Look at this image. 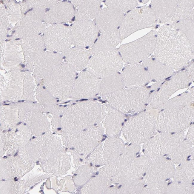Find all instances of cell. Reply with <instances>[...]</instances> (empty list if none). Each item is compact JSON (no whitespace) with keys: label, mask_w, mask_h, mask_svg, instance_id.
<instances>
[{"label":"cell","mask_w":194,"mask_h":194,"mask_svg":"<svg viewBox=\"0 0 194 194\" xmlns=\"http://www.w3.org/2000/svg\"><path fill=\"white\" fill-rule=\"evenodd\" d=\"M193 52L187 37L173 24H165L157 33L155 58L170 67L178 70L184 67Z\"/></svg>","instance_id":"1"},{"label":"cell","mask_w":194,"mask_h":194,"mask_svg":"<svg viewBox=\"0 0 194 194\" xmlns=\"http://www.w3.org/2000/svg\"><path fill=\"white\" fill-rule=\"evenodd\" d=\"M69 111L73 133L93 126L102 118L103 105L94 101L76 103L71 106Z\"/></svg>","instance_id":"2"},{"label":"cell","mask_w":194,"mask_h":194,"mask_svg":"<svg viewBox=\"0 0 194 194\" xmlns=\"http://www.w3.org/2000/svg\"><path fill=\"white\" fill-rule=\"evenodd\" d=\"M148 96V90L145 87H127L106 95V98L113 107L122 113H130L147 105Z\"/></svg>","instance_id":"3"},{"label":"cell","mask_w":194,"mask_h":194,"mask_svg":"<svg viewBox=\"0 0 194 194\" xmlns=\"http://www.w3.org/2000/svg\"><path fill=\"white\" fill-rule=\"evenodd\" d=\"M119 51L113 48L98 52L90 58L87 70L100 79L118 73L123 66Z\"/></svg>","instance_id":"4"},{"label":"cell","mask_w":194,"mask_h":194,"mask_svg":"<svg viewBox=\"0 0 194 194\" xmlns=\"http://www.w3.org/2000/svg\"><path fill=\"white\" fill-rule=\"evenodd\" d=\"M156 36L157 33L151 30L143 37L121 45L119 52L123 61L138 64L148 58L154 51Z\"/></svg>","instance_id":"5"},{"label":"cell","mask_w":194,"mask_h":194,"mask_svg":"<svg viewBox=\"0 0 194 194\" xmlns=\"http://www.w3.org/2000/svg\"><path fill=\"white\" fill-rule=\"evenodd\" d=\"M157 21L150 7L144 6L135 8L124 17L119 30L121 39H123L138 30L153 27Z\"/></svg>","instance_id":"6"},{"label":"cell","mask_w":194,"mask_h":194,"mask_svg":"<svg viewBox=\"0 0 194 194\" xmlns=\"http://www.w3.org/2000/svg\"><path fill=\"white\" fill-rule=\"evenodd\" d=\"M122 130L126 139L136 144L147 141L155 132L151 117L146 113L129 120L123 126Z\"/></svg>","instance_id":"7"},{"label":"cell","mask_w":194,"mask_h":194,"mask_svg":"<svg viewBox=\"0 0 194 194\" xmlns=\"http://www.w3.org/2000/svg\"><path fill=\"white\" fill-rule=\"evenodd\" d=\"M175 133L162 134L147 140L144 146L145 155L155 158L170 154L177 148L183 138L181 134Z\"/></svg>","instance_id":"8"},{"label":"cell","mask_w":194,"mask_h":194,"mask_svg":"<svg viewBox=\"0 0 194 194\" xmlns=\"http://www.w3.org/2000/svg\"><path fill=\"white\" fill-rule=\"evenodd\" d=\"M124 149V143L121 138L110 137L98 145L91 153L90 159L96 164H107L116 160Z\"/></svg>","instance_id":"9"},{"label":"cell","mask_w":194,"mask_h":194,"mask_svg":"<svg viewBox=\"0 0 194 194\" xmlns=\"http://www.w3.org/2000/svg\"><path fill=\"white\" fill-rule=\"evenodd\" d=\"M71 149L83 155L91 153L101 142L103 134L98 128L93 126L73 133Z\"/></svg>","instance_id":"10"},{"label":"cell","mask_w":194,"mask_h":194,"mask_svg":"<svg viewBox=\"0 0 194 194\" xmlns=\"http://www.w3.org/2000/svg\"><path fill=\"white\" fill-rule=\"evenodd\" d=\"M76 70L69 64L61 66L48 73L45 78L49 87L60 90L65 96L71 94L76 80Z\"/></svg>","instance_id":"11"},{"label":"cell","mask_w":194,"mask_h":194,"mask_svg":"<svg viewBox=\"0 0 194 194\" xmlns=\"http://www.w3.org/2000/svg\"><path fill=\"white\" fill-rule=\"evenodd\" d=\"M153 159L145 155L136 157L112 177L111 181L115 184H122L140 179L144 176Z\"/></svg>","instance_id":"12"},{"label":"cell","mask_w":194,"mask_h":194,"mask_svg":"<svg viewBox=\"0 0 194 194\" xmlns=\"http://www.w3.org/2000/svg\"><path fill=\"white\" fill-rule=\"evenodd\" d=\"M101 80L87 70L76 79L71 95L73 98H89L99 93Z\"/></svg>","instance_id":"13"},{"label":"cell","mask_w":194,"mask_h":194,"mask_svg":"<svg viewBox=\"0 0 194 194\" xmlns=\"http://www.w3.org/2000/svg\"><path fill=\"white\" fill-rule=\"evenodd\" d=\"M70 26L72 43L76 47L84 48L89 46L98 36V30L92 21H76Z\"/></svg>","instance_id":"14"},{"label":"cell","mask_w":194,"mask_h":194,"mask_svg":"<svg viewBox=\"0 0 194 194\" xmlns=\"http://www.w3.org/2000/svg\"><path fill=\"white\" fill-rule=\"evenodd\" d=\"M175 169L174 163L168 158H155L149 164L143 180L147 184L166 181L173 176Z\"/></svg>","instance_id":"15"},{"label":"cell","mask_w":194,"mask_h":194,"mask_svg":"<svg viewBox=\"0 0 194 194\" xmlns=\"http://www.w3.org/2000/svg\"><path fill=\"white\" fill-rule=\"evenodd\" d=\"M124 16L122 11L108 7L100 10L95 17V23L100 33L118 30Z\"/></svg>","instance_id":"16"},{"label":"cell","mask_w":194,"mask_h":194,"mask_svg":"<svg viewBox=\"0 0 194 194\" xmlns=\"http://www.w3.org/2000/svg\"><path fill=\"white\" fill-rule=\"evenodd\" d=\"M139 150L137 144H130L116 160L99 170V175L106 178L114 176L136 157Z\"/></svg>","instance_id":"17"},{"label":"cell","mask_w":194,"mask_h":194,"mask_svg":"<svg viewBox=\"0 0 194 194\" xmlns=\"http://www.w3.org/2000/svg\"><path fill=\"white\" fill-rule=\"evenodd\" d=\"M121 74L124 86L127 87H142L151 80L142 64L138 63L125 67Z\"/></svg>","instance_id":"18"},{"label":"cell","mask_w":194,"mask_h":194,"mask_svg":"<svg viewBox=\"0 0 194 194\" xmlns=\"http://www.w3.org/2000/svg\"><path fill=\"white\" fill-rule=\"evenodd\" d=\"M102 120L106 133L109 137L116 136L123 126L124 116L122 113L107 104L103 105Z\"/></svg>","instance_id":"19"},{"label":"cell","mask_w":194,"mask_h":194,"mask_svg":"<svg viewBox=\"0 0 194 194\" xmlns=\"http://www.w3.org/2000/svg\"><path fill=\"white\" fill-rule=\"evenodd\" d=\"M51 29L47 43L52 49L62 50L68 48L72 43L70 29L64 27H56Z\"/></svg>","instance_id":"20"},{"label":"cell","mask_w":194,"mask_h":194,"mask_svg":"<svg viewBox=\"0 0 194 194\" xmlns=\"http://www.w3.org/2000/svg\"><path fill=\"white\" fill-rule=\"evenodd\" d=\"M92 54L91 50L76 47L69 50L63 58L77 71H81L86 67Z\"/></svg>","instance_id":"21"},{"label":"cell","mask_w":194,"mask_h":194,"mask_svg":"<svg viewBox=\"0 0 194 194\" xmlns=\"http://www.w3.org/2000/svg\"><path fill=\"white\" fill-rule=\"evenodd\" d=\"M178 0H153L150 7L157 20L164 23L171 20L174 15Z\"/></svg>","instance_id":"22"},{"label":"cell","mask_w":194,"mask_h":194,"mask_svg":"<svg viewBox=\"0 0 194 194\" xmlns=\"http://www.w3.org/2000/svg\"><path fill=\"white\" fill-rule=\"evenodd\" d=\"M142 65L147 71L151 80H162L171 76L173 69L160 62L155 58H148L144 61Z\"/></svg>","instance_id":"23"},{"label":"cell","mask_w":194,"mask_h":194,"mask_svg":"<svg viewBox=\"0 0 194 194\" xmlns=\"http://www.w3.org/2000/svg\"><path fill=\"white\" fill-rule=\"evenodd\" d=\"M101 0H81L76 7L75 19L76 21L90 20L96 17L101 9Z\"/></svg>","instance_id":"24"},{"label":"cell","mask_w":194,"mask_h":194,"mask_svg":"<svg viewBox=\"0 0 194 194\" xmlns=\"http://www.w3.org/2000/svg\"><path fill=\"white\" fill-rule=\"evenodd\" d=\"M121 40L119 30L102 33L94 43L91 50L92 54L102 50L113 49Z\"/></svg>","instance_id":"25"},{"label":"cell","mask_w":194,"mask_h":194,"mask_svg":"<svg viewBox=\"0 0 194 194\" xmlns=\"http://www.w3.org/2000/svg\"><path fill=\"white\" fill-rule=\"evenodd\" d=\"M121 74L117 73L101 80L99 94L107 95L124 88Z\"/></svg>","instance_id":"26"},{"label":"cell","mask_w":194,"mask_h":194,"mask_svg":"<svg viewBox=\"0 0 194 194\" xmlns=\"http://www.w3.org/2000/svg\"><path fill=\"white\" fill-rule=\"evenodd\" d=\"M111 184L107 178L101 176L90 178L82 189V193L101 194L105 193Z\"/></svg>","instance_id":"27"},{"label":"cell","mask_w":194,"mask_h":194,"mask_svg":"<svg viewBox=\"0 0 194 194\" xmlns=\"http://www.w3.org/2000/svg\"><path fill=\"white\" fill-rule=\"evenodd\" d=\"M194 159L186 160L175 169L173 175L175 181L192 182L194 177Z\"/></svg>","instance_id":"28"},{"label":"cell","mask_w":194,"mask_h":194,"mask_svg":"<svg viewBox=\"0 0 194 194\" xmlns=\"http://www.w3.org/2000/svg\"><path fill=\"white\" fill-rule=\"evenodd\" d=\"M194 9L187 18L174 22L173 24L178 28L186 36L194 51Z\"/></svg>","instance_id":"29"},{"label":"cell","mask_w":194,"mask_h":194,"mask_svg":"<svg viewBox=\"0 0 194 194\" xmlns=\"http://www.w3.org/2000/svg\"><path fill=\"white\" fill-rule=\"evenodd\" d=\"M184 142L168 156L174 164H179L186 160L193 153V150L191 143Z\"/></svg>","instance_id":"30"},{"label":"cell","mask_w":194,"mask_h":194,"mask_svg":"<svg viewBox=\"0 0 194 194\" xmlns=\"http://www.w3.org/2000/svg\"><path fill=\"white\" fill-rule=\"evenodd\" d=\"M194 0H178L172 20L174 22L188 18L194 7Z\"/></svg>","instance_id":"31"},{"label":"cell","mask_w":194,"mask_h":194,"mask_svg":"<svg viewBox=\"0 0 194 194\" xmlns=\"http://www.w3.org/2000/svg\"><path fill=\"white\" fill-rule=\"evenodd\" d=\"M194 187L192 182L175 181L167 185L165 194H193Z\"/></svg>","instance_id":"32"},{"label":"cell","mask_w":194,"mask_h":194,"mask_svg":"<svg viewBox=\"0 0 194 194\" xmlns=\"http://www.w3.org/2000/svg\"><path fill=\"white\" fill-rule=\"evenodd\" d=\"M144 184L143 179H140L123 184L117 189L116 193H141Z\"/></svg>","instance_id":"33"},{"label":"cell","mask_w":194,"mask_h":194,"mask_svg":"<svg viewBox=\"0 0 194 194\" xmlns=\"http://www.w3.org/2000/svg\"><path fill=\"white\" fill-rule=\"evenodd\" d=\"M105 3L108 7L117 9L123 13L130 11L138 4L136 0H107Z\"/></svg>","instance_id":"34"},{"label":"cell","mask_w":194,"mask_h":194,"mask_svg":"<svg viewBox=\"0 0 194 194\" xmlns=\"http://www.w3.org/2000/svg\"><path fill=\"white\" fill-rule=\"evenodd\" d=\"M167 186L165 181L153 182L144 186L141 194H161L165 193Z\"/></svg>","instance_id":"35"},{"label":"cell","mask_w":194,"mask_h":194,"mask_svg":"<svg viewBox=\"0 0 194 194\" xmlns=\"http://www.w3.org/2000/svg\"><path fill=\"white\" fill-rule=\"evenodd\" d=\"M79 170L76 173L75 181L77 184H85L91 178L94 171L92 168L88 166H84L80 168Z\"/></svg>","instance_id":"36"},{"label":"cell","mask_w":194,"mask_h":194,"mask_svg":"<svg viewBox=\"0 0 194 194\" xmlns=\"http://www.w3.org/2000/svg\"><path fill=\"white\" fill-rule=\"evenodd\" d=\"M189 74L194 79V63H192L188 67L187 71Z\"/></svg>","instance_id":"37"},{"label":"cell","mask_w":194,"mask_h":194,"mask_svg":"<svg viewBox=\"0 0 194 194\" xmlns=\"http://www.w3.org/2000/svg\"><path fill=\"white\" fill-rule=\"evenodd\" d=\"M149 0H141V1H140V2L143 3H145L147 2Z\"/></svg>","instance_id":"38"},{"label":"cell","mask_w":194,"mask_h":194,"mask_svg":"<svg viewBox=\"0 0 194 194\" xmlns=\"http://www.w3.org/2000/svg\"><path fill=\"white\" fill-rule=\"evenodd\" d=\"M18 155V152H17L15 154V155H14V156H16L17 155Z\"/></svg>","instance_id":"39"},{"label":"cell","mask_w":194,"mask_h":194,"mask_svg":"<svg viewBox=\"0 0 194 194\" xmlns=\"http://www.w3.org/2000/svg\"><path fill=\"white\" fill-rule=\"evenodd\" d=\"M14 180L15 181H17L18 180V179H17V177H15L14 178Z\"/></svg>","instance_id":"40"},{"label":"cell","mask_w":194,"mask_h":194,"mask_svg":"<svg viewBox=\"0 0 194 194\" xmlns=\"http://www.w3.org/2000/svg\"><path fill=\"white\" fill-rule=\"evenodd\" d=\"M21 66H22V67H25V65H24V64H21Z\"/></svg>","instance_id":"41"},{"label":"cell","mask_w":194,"mask_h":194,"mask_svg":"<svg viewBox=\"0 0 194 194\" xmlns=\"http://www.w3.org/2000/svg\"><path fill=\"white\" fill-rule=\"evenodd\" d=\"M32 10H33V8H32L31 9H30V10H28V12L30 11H31Z\"/></svg>","instance_id":"42"},{"label":"cell","mask_w":194,"mask_h":194,"mask_svg":"<svg viewBox=\"0 0 194 194\" xmlns=\"http://www.w3.org/2000/svg\"><path fill=\"white\" fill-rule=\"evenodd\" d=\"M21 123V122H18V123H17V125H19V124H20Z\"/></svg>","instance_id":"43"},{"label":"cell","mask_w":194,"mask_h":194,"mask_svg":"<svg viewBox=\"0 0 194 194\" xmlns=\"http://www.w3.org/2000/svg\"><path fill=\"white\" fill-rule=\"evenodd\" d=\"M12 36V35H10V36H9V35H7V37H9L11 36Z\"/></svg>","instance_id":"44"},{"label":"cell","mask_w":194,"mask_h":194,"mask_svg":"<svg viewBox=\"0 0 194 194\" xmlns=\"http://www.w3.org/2000/svg\"><path fill=\"white\" fill-rule=\"evenodd\" d=\"M20 38H17L15 39L16 40H18L20 39Z\"/></svg>","instance_id":"45"},{"label":"cell","mask_w":194,"mask_h":194,"mask_svg":"<svg viewBox=\"0 0 194 194\" xmlns=\"http://www.w3.org/2000/svg\"><path fill=\"white\" fill-rule=\"evenodd\" d=\"M7 158V157L5 156H4V158Z\"/></svg>","instance_id":"46"},{"label":"cell","mask_w":194,"mask_h":194,"mask_svg":"<svg viewBox=\"0 0 194 194\" xmlns=\"http://www.w3.org/2000/svg\"><path fill=\"white\" fill-rule=\"evenodd\" d=\"M25 70H21V71H25Z\"/></svg>","instance_id":"47"},{"label":"cell","mask_w":194,"mask_h":194,"mask_svg":"<svg viewBox=\"0 0 194 194\" xmlns=\"http://www.w3.org/2000/svg\"><path fill=\"white\" fill-rule=\"evenodd\" d=\"M18 131V130H17V129L16 130V131L15 132H17V131Z\"/></svg>","instance_id":"48"},{"label":"cell","mask_w":194,"mask_h":194,"mask_svg":"<svg viewBox=\"0 0 194 194\" xmlns=\"http://www.w3.org/2000/svg\"><path fill=\"white\" fill-rule=\"evenodd\" d=\"M15 32V30L13 31L12 32V33H14Z\"/></svg>","instance_id":"49"},{"label":"cell","mask_w":194,"mask_h":194,"mask_svg":"<svg viewBox=\"0 0 194 194\" xmlns=\"http://www.w3.org/2000/svg\"><path fill=\"white\" fill-rule=\"evenodd\" d=\"M35 138V137H34V136H33V139L34 138Z\"/></svg>","instance_id":"50"},{"label":"cell","mask_w":194,"mask_h":194,"mask_svg":"<svg viewBox=\"0 0 194 194\" xmlns=\"http://www.w3.org/2000/svg\"><path fill=\"white\" fill-rule=\"evenodd\" d=\"M4 104L6 105H9V104Z\"/></svg>","instance_id":"51"},{"label":"cell","mask_w":194,"mask_h":194,"mask_svg":"<svg viewBox=\"0 0 194 194\" xmlns=\"http://www.w3.org/2000/svg\"><path fill=\"white\" fill-rule=\"evenodd\" d=\"M9 41L8 40H5V41Z\"/></svg>","instance_id":"52"},{"label":"cell","mask_w":194,"mask_h":194,"mask_svg":"<svg viewBox=\"0 0 194 194\" xmlns=\"http://www.w3.org/2000/svg\"><path fill=\"white\" fill-rule=\"evenodd\" d=\"M10 28H8V30H10Z\"/></svg>","instance_id":"53"},{"label":"cell","mask_w":194,"mask_h":194,"mask_svg":"<svg viewBox=\"0 0 194 194\" xmlns=\"http://www.w3.org/2000/svg\"><path fill=\"white\" fill-rule=\"evenodd\" d=\"M24 125H26V124H25V123H24Z\"/></svg>","instance_id":"54"},{"label":"cell","mask_w":194,"mask_h":194,"mask_svg":"<svg viewBox=\"0 0 194 194\" xmlns=\"http://www.w3.org/2000/svg\"><path fill=\"white\" fill-rule=\"evenodd\" d=\"M10 130H10V129H9V130H8V131H10Z\"/></svg>","instance_id":"55"},{"label":"cell","mask_w":194,"mask_h":194,"mask_svg":"<svg viewBox=\"0 0 194 194\" xmlns=\"http://www.w3.org/2000/svg\"><path fill=\"white\" fill-rule=\"evenodd\" d=\"M4 6H5V8L6 9V8H7V7H6V6H5V5H4Z\"/></svg>","instance_id":"56"},{"label":"cell","mask_w":194,"mask_h":194,"mask_svg":"<svg viewBox=\"0 0 194 194\" xmlns=\"http://www.w3.org/2000/svg\"><path fill=\"white\" fill-rule=\"evenodd\" d=\"M41 33H39V35H40V34H41Z\"/></svg>","instance_id":"57"},{"label":"cell","mask_w":194,"mask_h":194,"mask_svg":"<svg viewBox=\"0 0 194 194\" xmlns=\"http://www.w3.org/2000/svg\"><path fill=\"white\" fill-rule=\"evenodd\" d=\"M4 103H5V101H4Z\"/></svg>","instance_id":"58"}]
</instances>
